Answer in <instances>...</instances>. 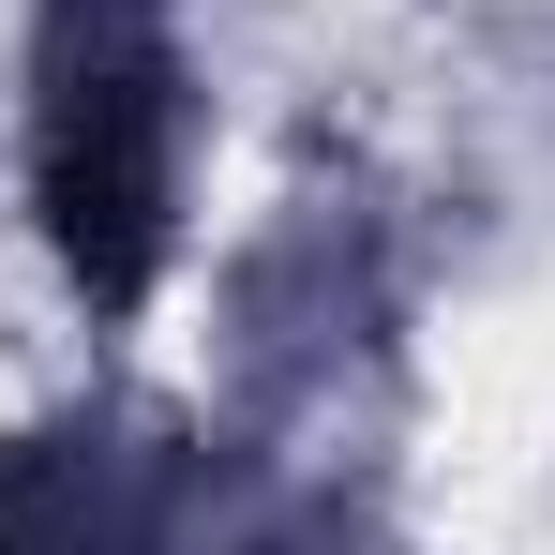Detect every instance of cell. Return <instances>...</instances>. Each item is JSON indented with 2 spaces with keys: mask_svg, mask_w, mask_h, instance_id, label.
Wrapping results in <instances>:
<instances>
[{
  "mask_svg": "<svg viewBox=\"0 0 555 555\" xmlns=\"http://www.w3.org/2000/svg\"><path fill=\"white\" fill-rule=\"evenodd\" d=\"M0 555H390L331 495L241 436L151 405H61L0 451Z\"/></svg>",
  "mask_w": 555,
  "mask_h": 555,
  "instance_id": "7a4b0ae2",
  "label": "cell"
},
{
  "mask_svg": "<svg viewBox=\"0 0 555 555\" xmlns=\"http://www.w3.org/2000/svg\"><path fill=\"white\" fill-rule=\"evenodd\" d=\"M195 61L181 0H30V225L91 315H135L181 256Z\"/></svg>",
  "mask_w": 555,
  "mask_h": 555,
  "instance_id": "6da1fadb",
  "label": "cell"
}]
</instances>
